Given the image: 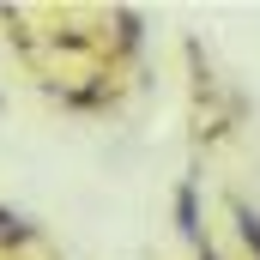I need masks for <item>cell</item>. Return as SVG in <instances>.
I'll list each match as a JSON object with an SVG mask.
<instances>
[{
	"mask_svg": "<svg viewBox=\"0 0 260 260\" xmlns=\"http://www.w3.org/2000/svg\"><path fill=\"white\" fill-rule=\"evenodd\" d=\"M176 218H182V230H188V236H200V224H194V188H182V194H176Z\"/></svg>",
	"mask_w": 260,
	"mask_h": 260,
	"instance_id": "1",
	"label": "cell"
},
{
	"mask_svg": "<svg viewBox=\"0 0 260 260\" xmlns=\"http://www.w3.org/2000/svg\"><path fill=\"white\" fill-rule=\"evenodd\" d=\"M236 224H242V242H248V248L260 254V218H254V212H242V206H236Z\"/></svg>",
	"mask_w": 260,
	"mask_h": 260,
	"instance_id": "2",
	"label": "cell"
}]
</instances>
